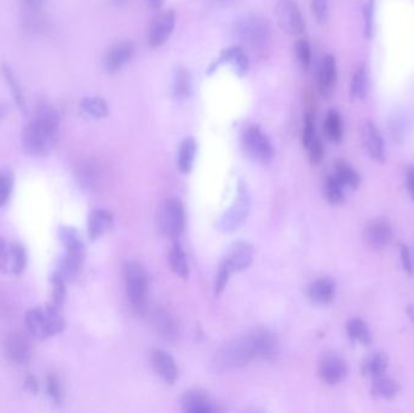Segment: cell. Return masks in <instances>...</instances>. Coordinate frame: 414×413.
<instances>
[{
  "label": "cell",
  "mask_w": 414,
  "mask_h": 413,
  "mask_svg": "<svg viewBox=\"0 0 414 413\" xmlns=\"http://www.w3.org/2000/svg\"><path fill=\"white\" fill-rule=\"evenodd\" d=\"M60 116L50 106H42L37 109L22 135V143L26 153L30 155H45L57 142Z\"/></svg>",
  "instance_id": "cell-1"
},
{
  "label": "cell",
  "mask_w": 414,
  "mask_h": 413,
  "mask_svg": "<svg viewBox=\"0 0 414 413\" xmlns=\"http://www.w3.org/2000/svg\"><path fill=\"white\" fill-rule=\"evenodd\" d=\"M253 359L257 356L251 332L222 346L213 358V368L217 371H230L245 368Z\"/></svg>",
  "instance_id": "cell-2"
},
{
  "label": "cell",
  "mask_w": 414,
  "mask_h": 413,
  "mask_svg": "<svg viewBox=\"0 0 414 413\" xmlns=\"http://www.w3.org/2000/svg\"><path fill=\"white\" fill-rule=\"evenodd\" d=\"M125 285L129 308L137 318H145L148 310V274L143 265L130 260L125 265Z\"/></svg>",
  "instance_id": "cell-3"
},
{
  "label": "cell",
  "mask_w": 414,
  "mask_h": 413,
  "mask_svg": "<svg viewBox=\"0 0 414 413\" xmlns=\"http://www.w3.org/2000/svg\"><path fill=\"white\" fill-rule=\"evenodd\" d=\"M235 33L241 42L254 50L267 48L273 35L270 22L259 15L245 16L237 22Z\"/></svg>",
  "instance_id": "cell-4"
},
{
  "label": "cell",
  "mask_w": 414,
  "mask_h": 413,
  "mask_svg": "<svg viewBox=\"0 0 414 413\" xmlns=\"http://www.w3.org/2000/svg\"><path fill=\"white\" fill-rule=\"evenodd\" d=\"M26 324L30 334L39 338H47L58 335L65 329V320L54 306L46 309L35 308L26 315Z\"/></svg>",
  "instance_id": "cell-5"
},
{
  "label": "cell",
  "mask_w": 414,
  "mask_h": 413,
  "mask_svg": "<svg viewBox=\"0 0 414 413\" xmlns=\"http://www.w3.org/2000/svg\"><path fill=\"white\" fill-rule=\"evenodd\" d=\"M60 238L62 240L67 250L66 256L61 262L60 273L65 277H73L74 274L78 273L79 269L83 265L85 255H86L85 245L79 236L78 231L73 228H61Z\"/></svg>",
  "instance_id": "cell-6"
},
{
  "label": "cell",
  "mask_w": 414,
  "mask_h": 413,
  "mask_svg": "<svg viewBox=\"0 0 414 413\" xmlns=\"http://www.w3.org/2000/svg\"><path fill=\"white\" fill-rule=\"evenodd\" d=\"M159 227L164 236L172 241L182 236L186 227V214L184 207L179 198L166 199L159 212Z\"/></svg>",
  "instance_id": "cell-7"
},
{
  "label": "cell",
  "mask_w": 414,
  "mask_h": 413,
  "mask_svg": "<svg viewBox=\"0 0 414 413\" xmlns=\"http://www.w3.org/2000/svg\"><path fill=\"white\" fill-rule=\"evenodd\" d=\"M242 147L245 153L259 164H267L273 159V143L258 125H250L245 130L242 135Z\"/></svg>",
  "instance_id": "cell-8"
},
{
  "label": "cell",
  "mask_w": 414,
  "mask_h": 413,
  "mask_svg": "<svg viewBox=\"0 0 414 413\" xmlns=\"http://www.w3.org/2000/svg\"><path fill=\"white\" fill-rule=\"evenodd\" d=\"M275 17L279 27L290 35H301L306 32V20L294 0H279Z\"/></svg>",
  "instance_id": "cell-9"
},
{
  "label": "cell",
  "mask_w": 414,
  "mask_h": 413,
  "mask_svg": "<svg viewBox=\"0 0 414 413\" xmlns=\"http://www.w3.org/2000/svg\"><path fill=\"white\" fill-rule=\"evenodd\" d=\"M249 211V192H247L246 186L241 185L235 203L233 204L232 206L229 207V210H227V212L220 217L218 228L225 233L235 231L246 221Z\"/></svg>",
  "instance_id": "cell-10"
},
{
  "label": "cell",
  "mask_w": 414,
  "mask_h": 413,
  "mask_svg": "<svg viewBox=\"0 0 414 413\" xmlns=\"http://www.w3.org/2000/svg\"><path fill=\"white\" fill-rule=\"evenodd\" d=\"M319 373L326 385H340L348 375V366L340 354L331 351L325 354L320 361Z\"/></svg>",
  "instance_id": "cell-11"
},
{
  "label": "cell",
  "mask_w": 414,
  "mask_h": 413,
  "mask_svg": "<svg viewBox=\"0 0 414 413\" xmlns=\"http://www.w3.org/2000/svg\"><path fill=\"white\" fill-rule=\"evenodd\" d=\"M176 11L167 10L154 20L148 34V43L152 48H160L170 39L176 27Z\"/></svg>",
  "instance_id": "cell-12"
},
{
  "label": "cell",
  "mask_w": 414,
  "mask_h": 413,
  "mask_svg": "<svg viewBox=\"0 0 414 413\" xmlns=\"http://www.w3.org/2000/svg\"><path fill=\"white\" fill-rule=\"evenodd\" d=\"M361 137H362L364 148L369 154V157L378 163H384L386 161L384 140H383L379 128L371 120L364 121V125H362Z\"/></svg>",
  "instance_id": "cell-13"
},
{
  "label": "cell",
  "mask_w": 414,
  "mask_h": 413,
  "mask_svg": "<svg viewBox=\"0 0 414 413\" xmlns=\"http://www.w3.org/2000/svg\"><path fill=\"white\" fill-rule=\"evenodd\" d=\"M364 241L373 250H383L393 240V228L386 219H374L364 229Z\"/></svg>",
  "instance_id": "cell-14"
},
{
  "label": "cell",
  "mask_w": 414,
  "mask_h": 413,
  "mask_svg": "<svg viewBox=\"0 0 414 413\" xmlns=\"http://www.w3.org/2000/svg\"><path fill=\"white\" fill-rule=\"evenodd\" d=\"M135 54V45L130 40H123L113 44L104 57V67L109 73H116L131 61Z\"/></svg>",
  "instance_id": "cell-15"
},
{
  "label": "cell",
  "mask_w": 414,
  "mask_h": 413,
  "mask_svg": "<svg viewBox=\"0 0 414 413\" xmlns=\"http://www.w3.org/2000/svg\"><path fill=\"white\" fill-rule=\"evenodd\" d=\"M337 77L338 72L336 58L332 55H326L320 63L318 72V89L323 99H330L333 95L336 89Z\"/></svg>",
  "instance_id": "cell-16"
},
{
  "label": "cell",
  "mask_w": 414,
  "mask_h": 413,
  "mask_svg": "<svg viewBox=\"0 0 414 413\" xmlns=\"http://www.w3.org/2000/svg\"><path fill=\"white\" fill-rule=\"evenodd\" d=\"M102 175L103 172L100 163L95 159H89L80 163L75 170V176L80 186L90 192H95L100 188L103 178Z\"/></svg>",
  "instance_id": "cell-17"
},
{
  "label": "cell",
  "mask_w": 414,
  "mask_h": 413,
  "mask_svg": "<svg viewBox=\"0 0 414 413\" xmlns=\"http://www.w3.org/2000/svg\"><path fill=\"white\" fill-rule=\"evenodd\" d=\"M182 409L186 413H213L218 411L215 401L201 389H193L183 395Z\"/></svg>",
  "instance_id": "cell-18"
},
{
  "label": "cell",
  "mask_w": 414,
  "mask_h": 413,
  "mask_svg": "<svg viewBox=\"0 0 414 413\" xmlns=\"http://www.w3.org/2000/svg\"><path fill=\"white\" fill-rule=\"evenodd\" d=\"M223 260L228 265L233 273L242 272L252 263L253 248L246 241L234 243Z\"/></svg>",
  "instance_id": "cell-19"
},
{
  "label": "cell",
  "mask_w": 414,
  "mask_h": 413,
  "mask_svg": "<svg viewBox=\"0 0 414 413\" xmlns=\"http://www.w3.org/2000/svg\"><path fill=\"white\" fill-rule=\"evenodd\" d=\"M154 370L167 385H174L179 377V368L174 358L162 349H155L152 354Z\"/></svg>",
  "instance_id": "cell-20"
},
{
  "label": "cell",
  "mask_w": 414,
  "mask_h": 413,
  "mask_svg": "<svg viewBox=\"0 0 414 413\" xmlns=\"http://www.w3.org/2000/svg\"><path fill=\"white\" fill-rule=\"evenodd\" d=\"M5 351L10 360L18 365L28 363L32 356L30 344L21 334H13L9 336L5 342Z\"/></svg>",
  "instance_id": "cell-21"
},
{
  "label": "cell",
  "mask_w": 414,
  "mask_h": 413,
  "mask_svg": "<svg viewBox=\"0 0 414 413\" xmlns=\"http://www.w3.org/2000/svg\"><path fill=\"white\" fill-rule=\"evenodd\" d=\"M252 337L257 359L270 360L278 354V339L270 331L263 329L252 331Z\"/></svg>",
  "instance_id": "cell-22"
},
{
  "label": "cell",
  "mask_w": 414,
  "mask_h": 413,
  "mask_svg": "<svg viewBox=\"0 0 414 413\" xmlns=\"http://www.w3.org/2000/svg\"><path fill=\"white\" fill-rule=\"evenodd\" d=\"M222 63L232 65L236 73L240 75V77H244L247 73L250 67L247 55H246L245 50L241 46H232L229 49L223 50L220 58L215 63V66H212L210 70H211V72L212 70H217V67L222 65Z\"/></svg>",
  "instance_id": "cell-23"
},
{
  "label": "cell",
  "mask_w": 414,
  "mask_h": 413,
  "mask_svg": "<svg viewBox=\"0 0 414 413\" xmlns=\"http://www.w3.org/2000/svg\"><path fill=\"white\" fill-rule=\"evenodd\" d=\"M336 296V284L330 277H321L311 282L308 287V297L315 304L325 306L331 303Z\"/></svg>",
  "instance_id": "cell-24"
},
{
  "label": "cell",
  "mask_w": 414,
  "mask_h": 413,
  "mask_svg": "<svg viewBox=\"0 0 414 413\" xmlns=\"http://www.w3.org/2000/svg\"><path fill=\"white\" fill-rule=\"evenodd\" d=\"M113 224V215L104 209H96L89 216L87 221V234L92 241L100 239L104 236Z\"/></svg>",
  "instance_id": "cell-25"
},
{
  "label": "cell",
  "mask_w": 414,
  "mask_h": 413,
  "mask_svg": "<svg viewBox=\"0 0 414 413\" xmlns=\"http://www.w3.org/2000/svg\"><path fill=\"white\" fill-rule=\"evenodd\" d=\"M154 327L162 338L174 342L179 337V326L174 316L165 309L157 310L153 318Z\"/></svg>",
  "instance_id": "cell-26"
},
{
  "label": "cell",
  "mask_w": 414,
  "mask_h": 413,
  "mask_svg": "<svg viewBox=\"0 0 414 413\" xmlns=\"http://www.w3.org/2000/svg\"><path fill=\"white\" fill-rule=\"evenodd\" d=\"M196 152H198V143L194 137H186L179 145V155H177V166L181 174H191L194 166Z\"/></svg>",
  "instance_id": "cell-27"
},
{
  "label": "cell",
  "mask_w": 414,
  "mask_h": 413,
  "mask_svg": "<svg viewBox=\"0 0 414 413\" xmlns=\"http://www.w3.org/2000/svg\"><path fill=\"white\" fill-rule=\"evenodd\" d=\"M169 263H170L171 270L177 277L184 279V280L188 279V277H189V265H188L184 250L177 241H174L172 248H171L170 253H169Z\"/></svg>",
  "instance_id": "cell-28"
},
{
  "label": "cell",
  "mask_w": 414,
  "mask_h": 413,
  "mask_svg": "<svg viewBox=\"0 0 414 413\" xmlns=\"http://www.w3.org/2000/svg\"><path fill=\"white\" fill-rule=\"evenodd\" d=\"M172 94L174 99H188L191 94V77L189 70L184 67H179L174 75Z\"/></svg>",
  "instance_id": "cell-29"
},
{
  "label": "cell",
  "mask_w": 414,
  "mask_h": 413,
  "mask_svg": "<svg viewBox=\"0 0 414 413\" xmlns=\"http://www.w3.org/2000/svg\"><path fill=\"white\" fill-rule=\"evenodd\" d=\"M398 385L395 380L386 378V377H376L373 380L371 394L378 399L390 400L398 395Z\"/></svg>",
  "instance_id": "cell-30"
},
{
  "label": "cell",
  "mask_w": 414,
  "mask_h": 413,
  "mask_svg": "<svg viewBox=\"0 0 414 413\" xmlns=\"http://www.w3.org/2000/svg\"><path fill=\"white\" fill-rule=\"evenodd\" d=\"M323 193L328 203L333 206H340L344 202V185L336 175L328 176L323 185Z\"/></svg>",
  "instance_id": "cell-31"
},
{
  "label": "cell",
  "mask_w": 414,
  "mask_h": 413,
  "mask_svg": "<svg viewBox=\"0 0 414 413\" xmlns=\"http://www.w3.org/2000/svg\"><path fill=\"white\" fill-rule=\"evenodd\" d=\"M325 133L333 143H340L343 140V123L340 112H337L336 109L328 111L325 120Z\"/></svg>",
  "instance_id": "cell-32"
},
{
  "label": "cell",
  "mask_w": 414,
  "mask_h": 413,
  "mask_svg": "<svg viewBox=\"0 0 414 413\" xmlns=\"http://www.w3.org/2000/svg\"><path fill=\"white\" fill-rule=\"evenodd\" d=\"M388 368V356L384 353H374L369 356L362 365V373L364 376L376 377L383 376Z\"/></svg>",
  "instance_id": "cell-33"
},
{
  "label": "cell",
  "mask_w": 414,
  "mask_h": 413,
  "mask_svg": "<svg viewBox=\"0 0 414 413\" xmlns=\"http://www.w3.org/2000/svg\"><path fill=\"white\" fill-rule=\"evenodd\" d=\"M367 90H369V75H367L366 67H357L350 84V99L352 101L364 99Z\"/></svg>",
  "instance_id": "cell-34"
},
{
  "label": "cell",
  "mask_w": 414,
  "mask_h": 413,
  "mask_svg": "<svg viewBox=\"0 0 414 413\" xmlns=\"http://www.w3.org/2000/svg\"><path fill=\"white\" fill-rule=\"evenodd\" d=\"M347 332L352 341H357L364 346H369L372 342V336L369 327L361 319H352L347 325Z\"/></svg>",
  "instance_id": "cell-35"
},
{
  "label": "cell",
  "mask_w": 414,
  "mask_h": 413,
  "mask_svg": "<svg viewBox=\"0 0 414 413\" xmlns=\"http://www.w3.org/2000/svg\"><path fill=\"white\" fill-rule=\"evenodd\" d=\"M80 108L83 109V112L86 113L87 116L96 119H102L109 113L107 102L101 97H84L80 102Z\"/></svg>",
  "instance_id": "cell-36"
},
{
  "label": "cell",
  "mask_w": 414,
  "mask_h": 413,
  "mask_svg": "<svg viewBox=\"0 0 414 413\" xmlns=\"http://www.w3.org/2000/svg\"><path fill=\"white\" fill-rule=\"evenodd\" d=\"M26 262H27V256H26V251L23 246H21L20 244L10 245L5 265L9 263L10 270L13 274H20L25 269Z\"/></svg>",
  "instance_id": "cell-37"
},
{
  "label": "cell",
  "mask_w": 414,
  "mask_h": 413,
  "mask_svg": "<svg viewBox=\"0 0 414 413\" xmlns=\"http://www.w3.org/2000/svg\"><path fill=\"white\" fill-rule=\"evenodd\" d=\"M336 175L340 182L343 183L344 187H350L355 189L360 185V176L352 166L348 165L347 163L340 160L336 164Z\"/></svg>",
  "instance_id": "cell-38"
},
{
  "label": "cell",
  "mask_w": 414,
  "mask_h": 413,
  "mask_svg": "<svg viewBox=\"0 0 414 413\" xmlns=\"http://www.w3.org/2000/svg\"><path fill=\"white\" fill-rule=\"evenodd\" d=\"M1 68H3V75H4L5 80H6L10 90L13 92L15 102H16L17 106L21 108V109H25V96H23L21 87L18 85V82H17L16 77L13 75V70H11L10 67L6 66V65H3Z\"/></svg>",
  "instance_id": "cell-39"
},
{
  "label": "cell",
  "mask_w": 414,
  "mask_h": 413,
  "mask_svg": "<svg viewBox=\"0 0 414 413\" xmlns=\"http://www.w3.org/2000/svg\"><path fill=\"white\" fill-rule=\"evenodd\" d=\"M66 277H63L62 274L57 272V273L54 274V277L51 279V282H52V286H54V290H52V297H54V304L52 306L55 308L60 309L62 307L63 302H65V297H66Z\"/></svg>",
  "instance_id": "cell-40"
},
{
  "label": "cell",
  "mask_w": 414,
  "mask_h": 413,
  "mask_svg": "<svg viewBox=\"0 0 414 413\" xmlns=\"http://www.w3.org/2000/svg\"><path fill=\"white\" fill-rule=\"evenodd\" d=\"M294 53L303 70H309L311 65V48L309 42L306 39H299L294 45Z\"/></svg>",
  "instance_id": "cell-41"
},
{
  "label": "cell",
  "mask_w": 414,
  "mask_h": 413,
  "mask_svg": "<svg viewBox=\"0 0 414 413\" xmlns=\"http://www.w3.org/2000/svg\"><path fill=\"white\" fill-rule=\"evenodd\" d=\"M374 11H376V0H366L364 6V38H372L374 28Z\"/></svg>",
  "instance_id": "cell-42"
},
{
  "label": "cell",
  "mask_w": 414,
  "mask_h": 413,
  "mask_svg": "<svg viewBox=\"0 0 414 413\" xmlns=\"http://www.w3.org/2000/svg\"><path fill=\"white\" fill-rule=\"evenodd\" d=\"M13 174L8 170L0 171V206H3L9 200L11 187H13Z\"/></svg>",
  "instance_id": "cell-43"
},
{
  "label": "cell",
  "mask_w": 414,
  "mask_h": 413,
  "mask_svg": "<svg viewBox=\"0 0 414 413\" xmlns=\"http://www.w3.org/2000/svg\"><path fill=\"white\" fill-rule=\"evenodd\" d=\"M233 272L229 268L228 265L222 260L220 262V268H218V273H217V277H216L215 281V292L216 294H222L224 292V290L227 287L229 282V277L232 275Z\"/></svg>",
  "instance_id": "cell-44"
},
{
  "label": "cell",
  "mask_w": 414,
  "mask_h": 413,
  "mask_svg": "<svg viewBox=\"0 0 414 413\" xmlns=\"http://www.w3.org/2000/svg\"><path fill=\"white\" fill-rule=\"evenodd\" d=\"M316 137L315 133V118L314 113L307 112L304 118V128H303L302 142L303 145L307 148L310 145L311 141Z\"/></svg>",
  "instance_id": "cell-45"
},
{
  "label": "cell",
  "mask_w": 414,
  "mask_h": 413,
  "mask_svg": "<svg viewBox=\"0 0 414 413\" xmlns=\"http://www.w3.org/2000/svg\"><path fill=\"white\" fill-rule=\"evenodd\" d=\"M311 10L319 23H326L330 16L328 0H311Z\"/></svg>",
  "instance_id": "cell-46"
},
{
  "label": "cell",
  "mask_w": 414,
  "mask_h": 413,
  "mask_svg": "<svg viewBox=\"0 0 414 413\" xmlns=\"http://www.w3.org/2000/svg\"><path fill=\"white\" fill-rule=\"evenodd\" d=\"M308 153H309V159H310L311 164H320L325 155V148H323V142L318 137H315L314 140L311 141L310 145H308Z\"/></svg>",
  "instance_id": "cell-47"
},
{
  "label": "cell",
  "mask_w": 414,
  "mask_h": 413,
  "mask_svg": "<svg viewBox=\"0 0 414 413\" xmlns=\"http://www.w3.org/2000/svg\"><path fill=\"white\" fill-rule=\"evenodd\" d=\"M47 390H49V394H50L52 401L56 404H60L61 402V387H60V383H58V380L55 377H49V380H47Z\"/></svg>",
  "instance_id": "cell-48"
},
{
  "label": "cell",
  "mask_w": 414,
  "mask_h": 413,
  "mask_svg": "<svg viewBox=\"0 0 414 413\" xmlns=\"http://www.w3.org/2000/svg\"><path fill=\"white\" fill-rule=\"evenodd\" d=\"M400 255H401L402 265H403L405 272L408 274H413V260H412V256H410V248H407L406 245H401Z\"/></svg>",
  "instance_id": "cell-49"
},
{
  "label": "cell",
  "mask_w": 414,
  "mask_h": 413,
  "mask_svg": "<svg viewBox=\"0 0 414 413\" xmlns=\"http://www.w3.org/2000/svg\"><path fill=\"white\" fill-rule=\"evenodd\" d=\"M406 183L408 192H410V198L414 202V164L408 166V169H407Z\"/></svg>",
  "instance_id": "cell-50"
},
{
  "label": "cell",
  "mask_w": 414,
  "mask_h": 413,
  "mask_svg": "<svg viewBox=\"0 0 414 413\" xmlns=\"http://www.w3.org/2000/svg\"><path fill=\"white\" fill-rule=\"evenodd\" d=\"M6 256H8V248H6L4 240L0 238V269L4 268Z\"/></svg>",
  "instance_id": "cell-51"
},
{
  "label": "cell",
  "mask_w": 414,
  "mask_h": 413,
  "mask_svg": "<svg viewBox=\"0 0 414 413\" xmlns=\"http://www.w3.org/2000/svg\"><path fill=\"white\" fill-rule=\"evenodd\" d=\"M26 4L32 10H39L44 4V0H25Z\"/></svg>",
  "instance_id": "cell-52"
},
{
  "label": "cell",
  "mask_w": 414,
  "mask_h": 413,
  "mask_svg": "<svg viewBox=\"0 0 414 413\" xmlns=\"http://www.w3.org/2000/svg\"><path fill=\"white\" fill-rule=\"evenodd\" d=\"M26 383H27V388H28L30 392H37L38 383L34 377H29V378H27V382H26Z\"/></svg>",
  "instance_id": "cell-53"
},
{
  "label": "cell",
  "mask_w": 414,
  "mask_h": 413,
  "mask_svg": "<svg viewBox=\"0 0 414 413\" xmlns=\"http://www.w3.org/2000/svg\"><path fill=\"white\" fill-rule=\"evenodd\" d=\"M148 4L154 10H159V9L162 8V4H164V0H148Z\"/></svg>",
  "instance_id": "cell-54"
},
{
  "label": "cell",
  "mask_w": 414,
  "mask_h": 413,
  "mask_svg": "<svg viewBox=\"0 0 414 413\" xmlns=\"http://www.w3.org/2000/svg\"><path fill=\"white\" fill-rule=\"evenodd\" d=\"M130 0H112L113 4L118 6V8H121V6H125V5L129 3Z\"/></svg>",
  "instance_id": "cell-55"
},
{
  "label": "cell",
  "mask_w": 414,
  "mask_h": 413,
  "mask_svg": "<svg viewBox=\"0 0 414 413\" xmlns=\"http://www.w3.org/2000/svg\"><path fill=\"white\" fill-rule=\"evenodd\" d=\"M212 1H215L216 4L223 5V6L232 4L233 3V0H212Z\"/></svg>",
  "instance_id": "cell-56"
},
{
  "label": "cell",
  "mask_w": 414,
  "mask_h": 413,
  "mask_svg": "<svg viewBox=\"0 0 414 413\" xmlns=\"http://www.w3.org/2000/svg\"><path fill=\"white\" fill-rule=\"evenodd\" d=\"M5 113H6V108L3 104H0V119L5 116Z\"/></svg>",
  "instance_id": "cell-57"
}]
</instances>
